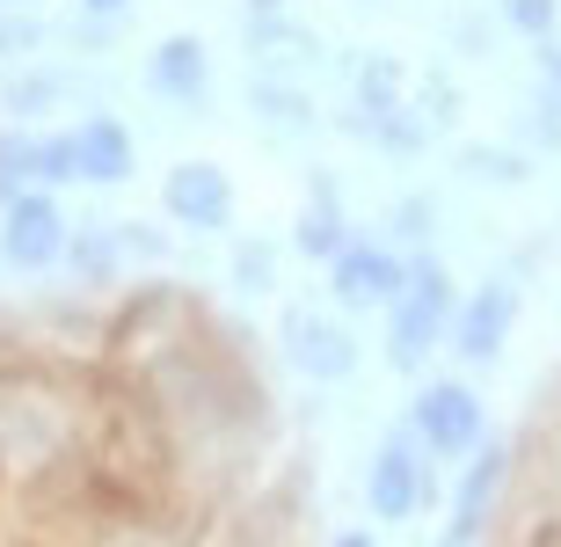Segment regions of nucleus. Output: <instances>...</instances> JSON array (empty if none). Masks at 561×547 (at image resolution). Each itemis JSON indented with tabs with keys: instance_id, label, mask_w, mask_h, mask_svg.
Here are the masks:
<instances>
[{
	"instance_id": "1",
	"label": "nucleus",
	"mask_w": 561,
	"mask_h": 547,
	"mask_svg": "<svg viewBox=\"0 0 561 547\" xmlns=\"http://www.w3.org/2000/svg\"><path fill=\"white\" fill-rule=\"evenodd\" d=\"M73 482L103 518L125 526H153L183 504V438L146 373L110 358L88 373V431L73 445Z\"/></svg>"
},
{
	"instance_id": "2",
	"label": "nucleus",
	"mask_w": 561,
	"mask_h": 547,
	"mask_svg": "<svg viewBox=\"0 0 561 547\" xmlns=\"http://www.w3.org/2000/svg\"><path fill=\"white\" fill-rule=\"evenodd\" d=\"M409 431L437 460H474L481 438H489V409H481V395L467 379H423L416 409H409Z\"/></svg>"
},
{
	"instance_id": "3",
	"label": "nucleus",
	"mask_w": 561,
	"mask_h": 547,
	"mask_svg": "<svg viewBox=\"0 0 561 547\" xmlns=\"http://www.w3.org/2000/svg\"><path fill=\"white\" fill-rule=\"evenodd\" d=\"M437 337H453V277L437 271V263H416L409 285L394 299V337H387V358L394 365H423Z\"/></svg>"
},
{
	"instance_id": "4",
	"label": "nucleus",
	"mask_w": 561,
	"mask_h": 547,
	"mask_svg": "<svg viewBox=\"0 0 561 547\" xmlns=\"http://www.w3.org/2000/svg\"><path fill=\"white\" fill-rule=\"evenodd\" d=\"M365 497H373V511L387 518V526H401V518H416L423 497H431V467H423V438L416 431H387L373 453V467H365Z\"/></svg>"
},
{
	"instance_id": "5",
	"label": "nucleus",
	"mask_w": 561,
	"mask_h": 547,
	"mask_svg": "<svg viewBox=\"0 0 561 547\" xmlns=\"http://www.w3.org/2000/svg\"><path fill=\"white\" fill-rule=\"evenodd\" d=\"M0 249L15 271H51L66 255V219L44 190H15L8 197V219H0Z\"/></svg>"
},
{
	"instance_id": "6",
	"label": "nucleus",
	"mask_w": 561,
	"mask_h": 547,
	"mask_svg": "<svg viewBox=\"0 0 561 547\" xmlns=\"http://www.w3.org/2000/svg\"><path fill=\"white\" fill-rule=\"evenodd\" d=\"M511 482V445H481L467 475H459V497H453V526H445V547H474L481 526L496 518V497Z\"/></svg>"
},
{
	"instance_id": "7",
	"label": "nucleus",
	"mask_w": 561,
	"mask_h": 547,
	"mask_svg": "<svg viewBox=\"0 0 561 547\" xmlns=\"http://www.w3.org/2000/svg\"><path fill=\"white\" fill-rule=\"evenodd\" d=\"M285 358L299 365L307 379H351L357 373V337L343 329L335 315H291L285 321Z\"/></svg>"
},
{
	"instance_id": "8",
	"label": "nucleus",
	"mask_w": 561,
	"mask_h": 547,
	"mask_svg": "<svg viewBox=\"0 0 561 547\" xmlns=\"http://www.w3.org/2000/svg\"><path fill=\"white\" fill-rule=\"evenodd\" d=\"M511 321H518V293H511V285H481V293L453 315L459 358H467V365H489L503 343H511Z\"/></svg>"
},
{
	"instance_id": "9",
	"label": "nucleus",
	"mask_w": 561,
	"mask_h": 547,
	"mask_svg": "<svg viewBox=\"0 0 561 547\" xmlns=\"http://www.w3.org/2000/svg\"><path fill=\"white\" fill-rule=\"evenodd\" d=\"M329 285H335V299H343V307H394L401 285H409V271H401L387 249H365V241H357V249L335 255Z\"/></svg>"
},
{
	"instance_id": "10",
	"label": "nucleus",
	"mask_w": 561,
	"mask_h": 547,
	"mask_svg": "<svg viewBox=\"0 0 561 547\" xmlns=\"http://www.w3.org/2000/svg\"><path fill=\"white\" fill-rule=\"evenodd\" d=\"M161 205L175 212L183 227H227V212H233V183H227L219 169H205V161H183V169L168 175Z\"/></svg>"
},
{
	"instance_id": "11",
	"label": "nucleus",
	"mask_w": 561,
	"mask_h": 547,
	"mask_svg": "<svg viewBox=\"0 0 561 547\" xmlns=\"http://www.w3.org/2000/svg\"><path fill=\"white\" fill-rule=\"evenodd\" d=\"M81 175H88V183H117V175H131V139H125V125L95 117V125L81 132Z\"/></svg>"
},
{
	"instance_id": "12",
	"label": "nucleus",
	"mask_w": 561,
	"mask_h": 547,
	"mask_svg": "<svg viewBox=\"0 0 561 547\" xmlns=\"http://www.w3.org/2000/svg\"><path fill=\"white\" fill-rule=\"evenodd\" d=\"M153 81H161L168 95H197V88H205V52L190 37H168L161 52H153Z\"/></svg>"
},
{
	"instance_id": "13",
	"label": "nucleus",
	"mask_w": 561,
	"mask_h": 547,
	"mask_svg": "<svg viewBox=\"0 0 561 547\" xmlns=\"http://www.w3.org/2000/svg\"><path fill=\"white\" fill-rule=\"evenodd\" d=\"M299 249L307 255H343V219H335V212H307V219H299Z\"/></svg>"
},
{
	"instance_id": "14",
	"label": "nucleus",
	"mask_w": 561,
	"mask_h": 547,
	"mask_svg": "<svg viewBox=\"0 0 561 547\" xmlns=\"http://www.w3.org/2000/svg\"><path fill=\"white\" fill-rule=\"evenodd\" d=\"M518 547H561V511L554 504L533 511V518H525V533H518Z\"/></svg>"
},
{
	"instance_id": "15",
	"label": "nucleus",
	"mask_w": 561,
	"mask_h": 547,
	"mask_svg": "<svg viewBox=\"0 0 561 547\" xmlns=\"http://www.w3.org/2000/svg\"><path fill=\"white\" fill-rule=\"evenodd\" d=\"M241 285H271V249H241Z\"/></svg>"
},
{
	"instance_id": "16",
	"label": "nucleus",
	"mask_w": 561,
	"mask_h": 547,
	"mask_svg": "<svg viewBox=\"0 0 561 547\" xmlns=\"http://www.w3.org/2000/svg\"><path fill=\"white\" fill-rule=\"evenodd\" d=\"M511 15H518L525 30H547V15H554V0H511Z\"/></svg>"
},
{
	"instance_id": "17",
	"label": "nucleus",
	"mask_w": 561,
	"mask_h": 547,
	"mask_svg": "<svg viewBox=\"0 0 561 547\" xmlns=\"http://www.w3.org/2000/svg\"><path fill=\"white\" fill-rule=\"evenodd\" d=\"M8 103H15V110H44V103H51V88H44V81H22Z\"/></svg>"
},
{
	"instance_id": "18",
	"label": "nucleus",
	"mask_w": 561,
	"mask_h": 547,
	"mask_svg": "<svg viewBox=\"0 0 561 547\" xmlns=\"http://www.w3.org/2000/svg\"><path fill=\"white\" fill-rule=\"evenodd\" d=\"M329 547H379V540H373V533H335Z\"/></svg>"
},
{
	"instance_id": "19",
	"label": "nucleus",
	"mask_w": 561,
	"mask_h": 547,
	"mask_svg": "<svg viewBox=\"0 0 561 547\" xmlns=\"http://www.w3.org/2000/svg\"><path fill=\"white\" fill-rule=\"evenodd\" d=\"M88 8H125V0H88Z\"/></svg>"
}]
</instances>
